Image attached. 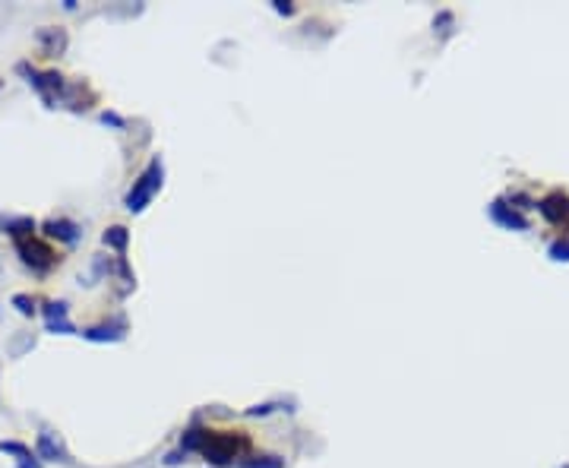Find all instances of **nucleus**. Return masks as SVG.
I'll list each match as a JSON object with an SVG mask.
<instances>
[{"label":"nucleus","mask_w":569,"mask_h":468,"mask_svg":"<svg viewBox=\"0 0 569 468\" xmlns=\"http://www.w3.org/2000/svg\"><path fill=\"white\" fill-rule=\"evenodd\" d=\"M247 450H251V437L241 431H209L206 444H203V459L219 468L232 465V463H244Z\"/></svg>","instance_id":"f257e3e1"},{"label":"nucleus","mask_w":569,"mask_h":468,"mask_svg":"<svg viewBox=\"0 0 569 468\" xmlns=\"http://www.w3.org/2000/svg\"><path fill=\"white\" fill-rule=\"evenodd\" d=\"M162 177H165V168H162V158H152L149 165H146V171L143 175L133 181V187H130V194H127V200H124V206L130 209V213H143L146 206L152 203V196L162 190Z\"/></svg>","instance_id":"f03ea898"},{"label":"nucleus","mask_w":569,"mask_h":468,"mask_svg":"<svg viewBox=\"0 0 569 468\" xmlns=\"http://www.w3.org/2000/svg\"><path fill=\"white\" fill-rule=\"evenodd\" d=\"M13 247H16V256L23 260L25 269H32V272L44 275L51 272V269L61 263V256L54 253V247H51L48 241H42V237H19V241H13Z\"/></svg>","instance_id":"7ed1b4c3"},{"label":"nucleus","mask_w":569,"mask_h":468,"mask_svg":"<svg viewBox=\"0 0 569 468\" xmlns=\"http://www.w3.org/2000/svg\"><path fill=\"white\" fill-rule=\"evenodd\" d=\"M19 73L25 76V80H29V86L35 89L38 95H42L44 99V105L48 108H57V101H63V92H67V82H63V76L57 73V70H35L32 67V63H19Z\"/></svg>","instance_id":"20e7f679"},{"label":"nucleus","mask_w":569,"mask_h":468,"mask_svg":"<svg viewBox=\"0 0 569 468\" xmlns=\"http://www.w3.org/2000/svg\"><path fill=\"white\" fill-rule=\"evenodd\" d=\"M535 206H538V213L545 215L551 225H569V194H564V190H551V194L535 203Z\"/></svg>","instance_id":"39448f33"},{"label":"nucleus","mask_w":569,"mask_h":468,"mask_svg":"<svg viewBox=\"0 0 569 468\" xmlns=\"http://www.w3.org/2000/svg\"><path fill=\"white\" fill-rule=\"evenodd\" d=\"M490 219H494L500 228H507V232H526V228H528V219H526V215H522L516 206H509V203L503 200V196H500V200L490 203Z\"/></svg>","instance_id":"423d86ee"},{"label":"nucleus","mask_w":569,"mask_h":468,"mask_svg":"<svg viewBox=\"0 0 569 468\" xmlns=\"http://www.w3.org/2000/svg\"><path fill=\"white\" fill-rule=\"evenodd\" d=\"M35 456L42 459V463H70L67 446H63V440L57 437L54 431H42V434H38Z\"/></svg>","instance_id":"0eeeda50"},{"label":"nucleus","mask_w":569,"mask_h":468,"mask_svg":"<svg viewBox=\"0 0 569 468\" xmlns=\"http://www.w3.org/2000/svg\"><path fill=\"white\" fill-rule=\"evenodd\" d=\"M80 336L89 339V342H120V339L127 336V323L124 320H108V323L80 330Z\"/></svg>","instance_id":"6e6552de"},{"label":"nucleus","mask_w":569,"mask_h":468,"mask_svg":"<svg viewBox=\"0 0 569 468\" xmlns=\"http://www.w3.org/2000/svg\"><path fill=\"white\" fill-rule=\"evenodd\" d=\"M42 232L51 237V241H61V244H70L73 247L76 241H80V225L76 222H70V219H48L42 225Z\"/></svg>","instance_id":"1a4fd4ad"},{"label":"nucleus","mask_w":569,"mask_h":468,"mask_svg":"<svg viewBox=\"0 0 569 468\" xmlns=\"http://www.w3.org/2000/svg\"><path fill=\"white\" fill-rule=\"evenodd\" d=\"M38 42H42L44 54H48V57H57L63 48H67V32H63V29H54V25H44V29H38Z\"/></svg>","instance_id":"9d476101"},{"label":"nucleus","mask_w":569,"mask_h":468,"mask_svg":"<svg viewBox=\"0 0 569 468\" xmlns=\"http://www.w3.org/2000/svg\"><path fill=\"white\" fill-rule=\"evenodd\" d=\"M0 228H4V234H10L13 241H19V237L35 234V219H32V215H23V219H4V215H0Z\"/></svg>","instance_id":"9b49d317"},{"label":"nucleus","mask_w":569,"mask_h":468,"mask_svg":"<svg viewBox=\"0 0 569 468\" xmlns=\"http://www.w3.org/2000/svg\"><path fill=\"white\" fill-rule=\"evenodd\" d=\"M101 241H105V247H114L118 253H124L127 244H130V232H127L124 225H111L105 234H101Z\"/></svg>","instance_id":"f8f14e48"},{"label":"nucleus","mask_w":569,"mask_h":468,"mask_svg":"<svg viewBox=\"0 0 569 468\" xmlns=\"http://www.w3.org/2000/svg\"><path fill=\"white\" fill-rule=\"evenodd\" d=\"M206 434L209 431H203V427H187L184 431V437H181V450L184 453H200L203 450V444H206Z\"/></svg>","instance_id":"ddd939ff"},{"label":"nucleus","mask_w":569,"mask_h":468,"mask_svg":"<svg viewBox=\"0 0 569 468\" xmlns=\"http://www.w3.org/2000/svg\"><path fill=\"white\" fill-rule=\"evenodd\" d=\"M0 453H6V456H16V463H23V459H29V456H35L29 446L16 444V440H0Z\"/></svg>","instance_id":"4468645a"},{"label":"nucleus","mask_w":569,"mask_h":468,"mask_svg":"<svg viewBox=\"0 0 569 468\" xmlns=\"http://www.w3.org/2000/svg\"><path fill=\"white\" fill-rule=\"evenodd\" d=\"M241 468H285V459H279V456H253V459H244Z\"/></svg>","instance_id":"2eb2a0df"},{"label":"nucleus","mask_w":569,"mask_h":468,"mask_svg":"<svg viewBox=\"0 0 569 468\" xmlns=\"http://www.w3.org/2000/svg\"><path fill=\"white\" fill-rule=\"evenodd\" d=\"M44 320H48V323H61V320H67V304H63V301H51V304H44Z\"/></svg>","instance_id":"dca6fc26"},{"label":"nucleus","mask_w":569,"mask_h":468,"mask_svg":"<svg viewBox=\"0 0 569 468\" xmlns=\"http://www.w3.org/2000/svg\"><path fill=\"white\" fill-rule=\"evenodd\" d=\"M13 307H16L23 317H32V313H35V298H32V294H13Z\"/></svg>","instance_id":"f3484780"},{"label":"nucleus","mask_w":569,"mask_h":468,"mask_svg":"<svg viewBox=\"0 0 569 468\" xmlns=\"http://www.w3.org/2000/svg\"><path fill=\"white\" fill-rule=\"evenodd\" d=\"M551 260L569 263V237H557V241L551 244Z\"/></svg>","instance_id":"a211bd4d"},{"label":"nucleus","mask_w":569,"mask_h":468,"mask_svg":"<svg viewBox=\"0 0 569 468\" xmlns=\"http://www.w3.org/2000/svg\"><path fill=\"white\" fill-rule=\"evenodd\" d=\"M48 332H54V336H80V330H76L70 320H61V323H48Z\"/></svg>","instance_id":"6ab92c4d"},{"label":"nucleus","mask_w":569,"mask_h":468,"mask_svg":"<svg viewBox=\"0 0 569 468\" xmlns=\"http://www.w3.org/2000/svg\"><path fill=\"white\" fill-rule=\"evenodd\" d=\"M101 124H111V127H124V118H118L114 111H105L101 114Z\"/></svg>","instance_id":"aec40b11"},{"label":"nucleus","mask_w":569,"mask_h":468,"mask_svg":"<svg viewBox=\"0 0 569 468\" xmlns=\"http://www.w3.org/2000/svg\"><path fill=\"white\" fill-rule=\"evenodd\" d=\"M184 459H187V453H184V450H175V453H168V456H165V463H168V465H177V463H184Z\"/></svg>","instance_id":"412c9836"},{"label":"nucleus","mask_w":569,"mask_h":468,"mask_svg":"<svg viewBox=\"0 0 569 468\" xmlns=\"http://www.w3.org/2000/svg\"><path fill=\"white\" fill-rule=\"evenodd\" d=\"M272 6H276L279 13H285V16H291V13H294V4H288V0H276Z\"/></svg>","instance_id":"4be33fe9"},{"label":"nucleus","mask_w":569,"mask_h":468,"mask_svg":"<svg viewBox=\"0 0 569 468\" xmlns=\"http://www.w3.org/2000/svg\"><path fill=\"white\" fill-rule=\"evenodd\" d=\"M16 468H42V459L29 456V459H23V463H16Z\"/></svg>","instance_id":"5701e85b"},{"label":"nucleus","mask_w":569,"mask_h":468,"mask_svg":"<svg viewBox=\"0 0 569 468\" xmlns=\"http://www.w3.org/2000/svg\"><path fill=\"white\" fill-rule=\"evenodd\" d=\"M564 468H569V465H564Z\"/></svg>","instance_id":"b1692460"},{"label":"nucleus","mask_w":569,"mask_h":468,"mask_svg":"<svg viewBox=\"0 0 569 468\" xmlns=\"http://www.w3.org/2000/svg\"><path fill=\"white\" fill-rule=\"evenodd\" d=\"M0 86H4V82H0Z\"/></svg>","instance_id":"393cba45"}]
</instances>
